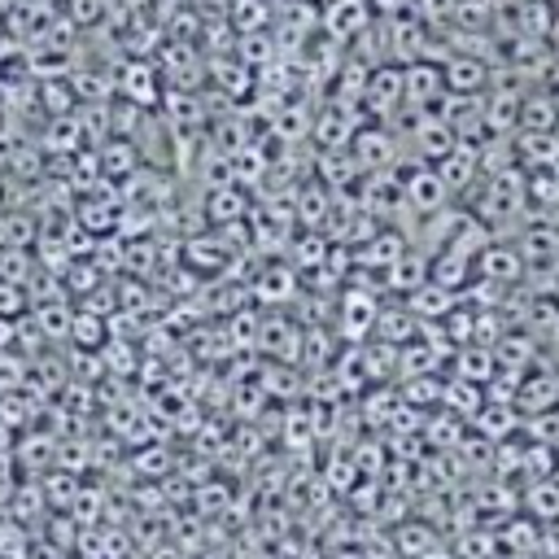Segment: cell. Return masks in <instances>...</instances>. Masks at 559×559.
<instances>
[{
    "mask_svg": "<svg viewBox=\"0 0 559 559\" xmlns=\"http://www.w3.org/2000/svg\"><path fill=\"white\" fill-rule=\"evenodd\" d=\"M402 109H437L445 100V70L441 61L415 57L402 66Z\"/></svg>",
    "mask_w": 559,
    "mask_h": 559,
    "instance_id": "6da1fadb",
    "label": "cell"
},
{
    "mask_svg": "<svg viewBox=\"0 0 559 559\" xmlns=\"http://www.w3.org/2000/svg\"><path fill=\"white\" fill-rule=\"evenodd\" d=\"M415 114V127H411V140H415V153L424 157V162H441L454 144H459V135H454V127L441 118V114H432V109H411Z\"/></svg>",
    "mask_w": 559,
    "mask_h": 559,
    "instance_id": "7a4b0ae2",
    "label": "cell"
},
{
    "mask_svg": "<svg viewBox=\"0 0 559 559\" xmlns=\"http://www.w3.org/2000/svg\"><path fill=\"white\" fill-rule=\"evenodd\" d=\"M319 22L332 39H358L376 22V9H371V0H328Z\"/></svg>",
    "mask_w": 559,
    "mask_h": 559,
    "instance_id": "3957f363",
    "label": "cell"
},
{
    "mask_svg": "<svg viewBox=\"0 0 559 559\" xmlns=\"http://www.w3.org/2000/svg\"><path fill=\"white\" fill-rule=\"evenodd\" d=\"M362 105L371 109V114H393V109H402L406 100H402V66H371L367 70V87H362Z\"/></svg>",
    "mask_w": 559,
    "mask_h": 559,
    "instance_id": "277c9868",
    "label": "cell"
},
{
    "mask_svg": "<svg viewBox=\"0 0 559 559\" xmlns=\"http://www.w3.org/2000/svg\"><path fill=\"white\" fill-rule=\"evenodd\" d=\"M397 183H402V201H406V210H419V214H437L441 205H445V183H441V175L428 166V170H411V175H397Z\"/></svg>",
    "mask_w": 559,
    "mask_h": 559,
    "instance_id": "5b68a950",
    "label": "cell"
},
{
    "mask_svg": "<svg viewBox=\"0 0 559 559\" xmlns=\"http://www.w3.org/2000/svg\"><path fill=\"white\" fill-rule=\"evenodd\" d=\"M432 170L441 175L445 192H463L476 175H485V170H480V148H476V144H467V140H459L441 162H432Z\"/></svg>",
    "mask_w": 559,
    "mask_h": 559,
    "instance_id": "8992f818",
    "label": "cell"
},
{
    "mask_svg": "<svg viewBox=\"0 0 559 559\" xmlns=\"http://www.w3.org/2000/svg\"><path fill=\"white\" fill-rule=\"evenodd\" d=\"M441 70H445V92H459V96H480L489 83V66L476 52H454L441 61Z\"/></svg>",
    "mask_w": 559,
    "mask_h": 559,
    "instance_id": "52a82bcc",
    "label": "cell"
},
{
    "mask_svg": "<svg viewBox=\"0 0 559 559\" xmlns=\"http://www.w3.org/2000/svg\"><path fill=\"white\" fill-rule=\"evenodd\" d=\"M349 148H354V166L362 170H389L393 162V135L384 127H354Z\"/></svg>",
    "mask_w": 559,
    "mask_h": 559,
    "instance_id": "ba28073f",
    "label": "cell"
},
{
    "mask_svg": "<svg viewBox=\"0 0 559 559\" xmlns=\"http://www.w3.org/2000/svg\"><path fill=\"white\" fill-rule=\"evenodd\" d=\"M118 87H122L127 105H135V109H153V105L162 100V83H157V70H153L148 61H131V66H122Z\"/></svg>",
    "mask_w": 559,
    "mask_h": 559,
    "instance_id": "9c48e42d",
    "label": "cell"
},
{
    "mask_svg": "<svg viewBox=\"0 0 559 559\" xmlns=\"http://www.w3.org/2000/svg\"><path fill=\"white\" fill-rule=\"evenodd\" d=\"M520 271H524V258H520V249H511V245H493V240H489V245L476 253V280L515 284Z\"/></svg>",
    "mask_w": 559,
    "mask_h": 559,
    "instance_id": "30bf717a",
    "label": "cell"
},
{
    "mask_svg": "<svg viewBox=\"0 0 559 559\" xmlns=\"http://www.w3.org/2000/svg\"><path fill=\"white\" fill-rule=\"evenodd\" d=\"M406 306H411V314L424 323V319H445L450 310H454V293L450 288H441V284H432V280H424L411 297H406Z\"/></svg>",
    "mask_w": 559,
    "mask_h": 559,
    "instance_id": "8fae6325",
    "label": "cell"
},
{
    "mask_svg": "<svg viewBox=\"0 0 559 559\" xmlns=\"http://www.w3.org/2000/svg\"><path fill=\"white\" fill-rule=\"evenodd\" d=\"M520 131H559V118H555V100L550 92L542 96H520Z\"/></svg>",
    "mask_w": 559,
    "mask_h": 559,
    "instance_id": "7c38bea8",
    "label": "cell"
},
{
    "mask_svg": "<svg viewBox=\"0 0 559 559\" xmlns=\"http://www.w3.org/2000/svg\"><path fill=\"white\" fill-rule=\"evenodd\" d=\"M384 275H389V288H393V293L411 297V293L428 280V262H424V258H415V253H402L393 266H384Z\"/></svg>",
    "mask_w": 559,
    "mask_h": 559,
    "instance_id": "4fadbf2b",
    "label": "cell"
},
{
    "mask_svg": "<svg viewBox=\"0 0 559 559\" xmlns=\"http://www.w3.org/2000/svg\"><path fill=\"white\" fill-rule=\"evenodd\" d=\"M314 140H323L328 148H349V140H354V122H349V114L336 105V109H328L319 122H314Z\"/></svg>",
    "mask_w": 559,
    "mask_h": 559,
    "instance_id": "5bb4252c",
    "label": "cell"
},
{
    "mask_svg": "<svg viewBox=\"0 0 559 559\" xmlns=\"http://www.w3.org/2000/svg\"><path fill=\"white\" fill-rule=\"evenodd\" d=\"M205 214H210V223H236V218H245L240 188H214L210 201H205Z\"/></svg>",
    "mask_w": 559,
    "mask_h": 559,
    "instance_id": "9a60e30c",
    "label": "cell"
},
{
    "mask_svg": "<svg viewBox=\"0 0 559 559\" xmlns=\"http://www.w3.org/2000/svg\"><path fill=\"white\" fill-rule=\"evenodd\" d=\"M266 17H271V0H231V26H236V35L262 31Z\"/></svg>",
    "mask_w": 559,
    "mask_h": 559,
    "instance_id": "2e32d148",
    "label": "cell"
},
{
    "mask_svg": "<svg viewBox=\"0 0 559 559\" xmlns=\"http://www.w3.org/2000/svg\"><path fill=\"white\" fill-rule=\"evenodd\" d=\"M79 135H83V118H52L48 122V148H57V153H70V148H79Z\"/></svg>",
    "mask_w": 559,
    "mask_h": 559,
    "instance_id": "e0dca14e",
    "label": "cell"
},
{
    "mask_svg": "<svg viewBox=\"0 0 559 559\" xmlns=\"http://www.w3.org/2000/svg\"><path fill=\"white\" fill-rule=\"evenodd\" d=\"M39 100H44V109H48L52 118H66L70 105H74V92H70L66 83H44V87H39Z\"/></svg>",
    "mask_w": 559,
    "mask_h": 559,
    "instance_id": "ac0fdd59",
    "label": "cell"
},
{
    "mask_svg": "<svg viewBox=\"0 0 559 559\" xmlns=\"http://www.w3.org/2000/svg\"><path fill=\"white\" fill-rule=\"evenodd\" d=\"M454 9H459V0H419V4H415V13H419L428 26L450 22V17H454Z\"/></svg>",
    "mask_w": 559,
    "mask_h": 559,
    "instance_id": "d6986e66",
    "label": "cell"
},
{
    "mask_svg": "<svg viewBox=\"0 0 559 559\" xmlns=\"http://www.w3.org/2000/svg\"><path fill=\"white\" fill-rule=\"evenodd\" d=\"M9 310H22V288H17L13 280H0V314L13 319Z\"/></svg>",
    "mask_w": 559,
    "mask_h": 559,
    "instance_id": "ffe728a7",
    "label": "cell"
},
{
    "mask_svg": "<svg viewBox=\"0 0 559 559\" xmlns=\"http://www.w3.org/2000/svg\"><path fill=\"white\" fill-rule=\"evenodd\" d=\"M314 205H319V210H314V223H319V218L328 214V192H323L319 183H314ZM301 223H310V188H306V197H301Z\"/></svg>",
    "mask_w": 559,
    "mask_h": 559,
    "instance_id": "44dd1931",
    "label": "cell"
},
{
    "mask_svg": "<svg viewBox=\"0 0 559 559\" xmlns=\"http://www.w3.org/2000/svg\"><path fill=\"white\" fill-rule=\"evenodd\" d=\"M502 415H507V411H502V406H493V419H502ZM480 424H489V415H485V411H480ZM498 428H502V432H511V428H515V424H511V419H507V424H498Z\"/></svg>",
    "mask_w": 559,
    "mask_h": 559,
    "instance_id": "7402d4cb",
    "label": "cell"
},
{
    "mask_svg": "<svg viewBox=\"0 0 559 559\" xmlns=\"http://www.w3.org/2000/svg\"><path fill=\"white\" fill-rule=\"evenodd\" d=\"M546 35H550V44H555V48H559V13H555V17H550V31H546Z\"/></svg>",
    "mask_w": 559,
    "mask_h": 559,
    "instance_id": "603a6c76",
    "label": "cell"
},
{
    "mask_svg": "<svg viewBox=\"0 0 559 559\" xmlns=\"http://www.w3.org/2000/svg\"><path fill=\"white\" fill-rule=\"evenodd\" d=\"M550 100H555V118H559V83L550 87Z\"/></svg>",
    "mask_w": 559,
    "mask_h": 559,
    "instance_id": "cb8c5ba5",
    "label": "cell"
},
{
    "mask_svg": "<svg viewBox=\"0 0 559 559\" xmlns=\"http://www.w3.org/2000/svg\"><path fill=\"white\" fill-rule=\"evenodd\" d=\"M9 118V105H4V92H0V122Z\"/></svg>",
    "mask_w": 559,
    "mask_h": 559,
    "instance_id": "d4e9b609",
    "label": "cell"
},
{
    "mask_svg": "<svg viewBox=\"0 0 559 559\" xmlns=\"http://www.w3.org/2000/svg\"><path fill=\"white\" fill-rule=\"evenodd\" d=\"M306 4H328V0H306Z\"/></svg>",
    "mask_w": 559,
    "mask_h": 559,
    "instance_id": "484cf974",
    "label": "cell"
},
{
    "mask_svg": "<svg viewBox=\"0 0 559 559\" xmlns=\"http://www.w3.org/2000/svg\"><path fill=\"white\" fill-rule=\"evenodd\" d=\"M555 83H559V61H555Z\"/></svg>",
    "mask_w": 559,
    "mask_h": 559,
    "instance_id": "4316f807",
    "label": "cell"
},
{
    "mask_svg": "<svg viewBox=\"0 0 559 559\" xmlns=\"http://www.w3.org/2000/svg\"><path fill=\"white\" fill-rule=\"evenodd\" d=\"M555 170H559V153H555Z\"/></svg>",
    "mask_w": 559,
    "mask_h": 559,
    "instance_id": "83f0119b",
    "label": "cell"
}]
</instances>
